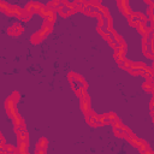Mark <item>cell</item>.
<instances>
[{
  "label": "cell",
  "instance_id": "cell-10",
  "mask_svg": "<svg viewBox=\"0 0 154 154\" xmlns=\"http://www.w3.org/2000/svg\"><path fill=\"white\" fill-rule=\"evenodd\" d=\"M30 16H31V13H29L28 11H25V10L23 8V12L20 13V16H19V18H20L22 20H24V22H25V20H28V19L30 18Z\"/></svg>",
  "mask_w": 154,
  "mask_h": 154
},
{
  "label": "cell",
  "instance_id": "cell-13",
  "mask_svg": "<svg viewBox=\"0 0 154 154\" xmlns=\"http://www.w3.org/2000/svg\"><path fill=\"white\" fill-rule=\"evenodd\" d=\"M142 154H153V152H152V149L148 147L147 149H144V150H142Z\"/></svg>",
  "mask_w": 154,
  "mask_h": 154
},
{
  "label": "cell",
  "instance_id": "cell-9",
  "mask_svg": "<svg viewBox=\"0 0 154 154\" xmlns=\"http://www.w3.org/2000/svg\"><path fill=\"white\" fill-rule=\"evenodd\" d=\"M46 147H47V140L46 138H41L37 143L36 150H45L46 152Z\"/></svg>",
  "mask_w": 154,
  "mask_h": 154
},
{
  "label": "cell",
  "instance_id": "cell-7",
  "mask_svg": "<svg viewBox=\"0 0 154 154\" xmlns=\"http://www.w3.org/2000/svg\"><path fill=\"white\" fill-rule=\"evenodd\" d=\"M89 105H90V103H89V97H88V95L85 94L84 96L81 97V106H82V109H83V112H84L85 114L90 112Z\"/></svg>",
  "mask_w": 154,
  "mask_h": 154
},
{
  "label": "cell",
  "instance_id": "cell-1",
  "mask_svg": "<svg viewBox=\"0 0 154 154\" xmlns=\"http://www.w3.org/2000/svg\"><path fill=\"white\" fill-rule=\"evenodd\" d=\"M69 78H70V82H71L73 89L76 90V93H77L81 97L84 96V95H85V91H87V83L84 82V79H83L79 75L73 73V72H71V73L69 75Z\"/></svg>",
  "mask_w": 154,
  "mask_h": 154
},
{
  "label": "cell",
  "instance_id": "cell-2",
  "mask_svg": "<svg viewBox=\"0 0 154 154\" xmlns=\"http://www.w3.org/2000/svg\"><path fill=\"white\" fill-rule=\"evenodd\" d=\"M76 10L73 8L72 6V2H69V1H60V6L58 8V12L63 16V17H67L70 14H72Z\"/></svg>",
  "mask_w": 154,
  "mask_h": 154
},
{
  "label": "cell",
  "instance_id": "cell-4",
  "mask_svg": "<svg viewBox=\"0 0 154 154\" xmlns=\"http://www.w3.org/2000/svg\"><path fill=\"white\" fill-rule=\"evenodd\" d=\"M16 103H17V102H16L13 99H11V97H8V99H7V101H6V109H7V113H8L12 118L17 114Z\"/></svg>",
  "mask_w": 154,
  "mask_h": 154
},
{
  "label": "cell",
  "instance_id": "cell-6",
  "mask_svg": "<svg viewBox=\"0 0 154 154\" xmlns=\"http://www.w3.org/2000/svg\"><path fill=\"white\" fill-rule=\"evenodd\" d=\"M22 31H23V26H22L19 23H13V24L8 28V34L14 35V36L19 35Z\"/></svg>",
  "mask_w": 154,
  "mask_h": 154
},
{
  "label": "cell",
  "instance_id": "cell-8",
  "mask_svg": "<svg viewBox=\"0 0 154 154\" xmlns=\"http://www.w3.org/2000/svg\"><path fill=\"white\" fill-rule=\"evenodd\" d=\"M59 6H60V1H58V0H54V1H49L47 5H46V7L49 10V11H55V10H58L59 8Z\"/></svg>",
  "mask_w": 154,
  "mask_h": 154
},
{
  "label": "cell",
  "instance_id": "cell-5",
  "mask_svg": "<svg viewBox=\"0 0 154 154\" xmlns=\"http://www.w3.org/2000/svg\"><path fill=\"white\" fill-rule=\"evenodd\" d=\"M118 6H119V8L122 10V12H123L128 18L132 14V11H131V10H130V7H129V1H126V0L118 1Z\"/></svg>",
  "mask_w": 154,
  "mask_h": 154
},
{
  "label": "cell",
  "instance_id": "cell-11",
  "mask_svg": "<svg viewBox=\"0 0 154 154\" xmlns=\"http://www.w3.org/2000/svg\"><path fill=\"white\" fill-rule=\"evenodd\" d=\"M143 88L146 89V90H148V91H152L153 90V82H144V84H143Z\"/></svg>",
  "mask_w": 154,
  "mask_h": 154
},
{
  "label": "cell",
  "instance_id": "cell-3",
  "mask_svg": "<svg viewBox=\"0 0 154 154\" xmlns=\"http://www.w3.org/2000/svg\"><path fill=\"white\" fill-rule=\"evenodd\" d=\"M85 119H87V122L90 124V125H93V126H101V125H103V120H102V116H97V114H94V113H91V112H89V113H87L85 114Z\"/></svg>",
  "mask_w": 154,
  "mask_h": 154
},
{
  "label": "cell",
  "instance_id": "cell-12",
  "mask_svg": "<svg viewBox=\"0 0 154 154\" xmlns=\"http://www.w3.org/2000/svg\"><path fill=\"white\" fill-rule=\"evenodd\" d=\"M10 6V4H7V2H5V1H0V10L1 11H6L7 10V7Z\"/></svg>",
  "mask_w": 154,
  "mask_h": 154
}]
</instances>
